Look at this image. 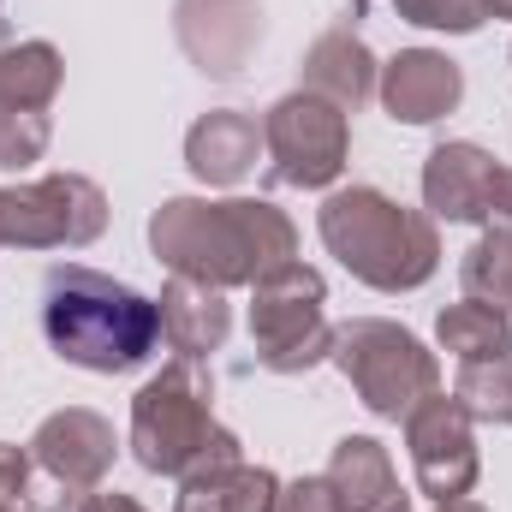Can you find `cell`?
I'll use <instances>...</instances> for the list:
<instances>
[{
	"label": "cell",
	"instance_id": "7c38bea8",
	"mask_svg": "<svg viewBox=\"0 0 512 512\" xmlns=\"http://www.w3.org/2000/svg\"><path fill=\"white\" fill-rule=\"evenodd\" d=\"M501 155L471 143V137H447L423 155V209L447 227H489V203H495V179H501Z\"/></svg>",
	"mask_w": 512,
	"mask_h": 512
},
{
	"label": "cell",
	"instance_id": "d4e9b609",
	"mask_svg": "<svg viewBox=\"0 0 512 512\" xmlns=\"http://www.w3.org/2000/svg\"><path fill=\"white\" fill-rule=\"evenodd\" d=\"M274 512H340V495L328 477H298V483H280Z\"/></svg>",
	"mask_w": 512,
	"mask_h": 512
},
{
	"label": "cell",
	"instance_id": "3957f363",
	"mask_svg": "<svg viewBox=\"0 0 512 512\" xmlns=\"http://www.w3.org/2000/svg\"><path fill=\"white\" fill-rule=\"evenodd\" d=\"M328 256L370 292H417L441 268V227L429 209H405L382 185H340L316 209Z\"/></svg>",
	"mask_w": 512,
	"mask_h": 512
},
{
	"label": "cell",
	"instance_id": "9a60e30c",
	"mask_svg": "<svg viewBox=\"0 0 512 512\" xmlns=\"http://www.w3.org/2000/svg\"><path fill=\"white\" fill-rule=\"evenodd\" d=\"M256 155H262V120L245 108H209L185 131V167H191V179H203L215 191L245 185Z\"/></svg>",
	"mask_w": 512,
	"mask_h": 512
},
{
	"label": "cell",
	"instance_id": "ac0fdd59",
	"mask_svg": "<svg viewBox=\"0 0 512 512\" xmlns=\"http://www.w3.org/2000/svg\"><path fill=\"white\" fill-rule=\"evenodd\" d=\"M280 501V477L268 465H227V471H209V477H191L179 483L173 512H274Z\"/></svg>",
	"mask_w": 512,
	"mask_h": 512
},
{
	"label": "cell",
	"instance_id": "2e32d148",
	"mask_svg": "<svg viewBox=\"0 0 512 512\" xmlns=\"http://www.w3.org/2000/svg\"><path fill=\"white\" fill-rule=\"evenodd\" d=\"M155 310H161V340H167L179 358H191V364L215 358V352L227 346V334H233V304H227V292H221V286H203V280H185V274H173V280L161 286Z\"/></svg>",
	"mask_w": 512,
	"mask_h": 512
},
{
	"label": "cell",
	"instance_id": "5bb4252c",
	"mask_svg": "<svg viewBox=\"0 0 512 512\" xmlns=\"http://www.w3.org/2000/svg\"><path fill=\"white\" fill-rule=\"evenodd\" d=\"M376 78H382V60L370 54V42L352 24L322 30L298 60V90L334 102L340 114H358L364 102H376Z\"/></svg>",
	"mask_w": 512,
	"mask_h": 512
},
{
	"label": "cell",
	"instance_id": "e0dca14e",
	"mask_svg": "<svg viewBox=\"0 0 512 512\" xmlns=\"http://www.w3.org/2000/svg\"><path fill=\"white\" fill-rule=\"evenodd\" d=\"M322 477L334 483L340 512H411V489L399 483L393 453L376 435H340Z\"/></svg>",
	"mask_w": 512,
	"mask_h": 512
},
{
	"label": "cell",
	"instance_id": "8fae6325",
	"mask_svg": "<svg viewBox=\"0 0 512 512\" xmlns=\"http://www.w3.org/2000/svg\"><path fill=\"white\" fill-rule=\"evenodd\" d=\"M173 36L179 54L203 78H239L268 36L262 0H173Z\"/></svg>",
	"mask_w": 512,
	"mask_h": 512
},
{
	"label": "cell",
	"instance_id": "f1b7e54d",
	"mask_svg": "<svg viewBox=\"0 0 512 512\" xmlns=\"http://www.w3.org/2000/svg\"><path fill=\"white\" fill-rule=\"evenodd\" d=\"M435 512H489V507H483L477 495H459V501H441V507H435Z\"/></svg>",
	"mask_w": 512,
	"mask_h": 512
},
{
	"label": "cell",
	"instance_id": "9c48e42d",
	"mask_svg": "<svg viewBox=\"0 0 512 512\" xmlns=\"http://www.w3.org/2000/svg\"><path fill=\"white\" fill-rule=\"evenodd\" d=\"M120 459V435L102 411L90 405H66V411H48L30 435V465L36 477L48 483V501L42 507L66 512V507H84V495H96L108 483Z\"/></svg>",
	"mask_w": 512,
	"mask_h": 512
},
{
	"label": "cell",
	"instance_id": "ffe728a7",
	"mask_svg": "<svg viewBox=\"0 0 512 512\" xmlns=\"http://www.w3.org/2000/svg\"><path fill=\"white\" fill-rule=\"evenodd\" d=\"M435 340L459 364H483V358L512 352V316L495 310V304H483V298H459V304H447L435 316Z\"/></svg>",
	"mask_w": 512,
	"mask_h": 512
},
{
	"label": "cell",
	"instance_id": "30bf717a",
	"mask_svg": "<svg viewBox=\"0 0 512 512\" xmlns=\"http://www.w3.org/2000/svg\"><path fill=\"white\" fill-rule=\"evenodd\" d=\"M405 453H411V471H417V495H429L435 507L471 495L477 477H483L477 417L453 393H441V387L411 405V417H405Z\"/></svg>",
	"mask_w": 512,
	"mask_h": 512
},
{
	"label": "cell",
	"instance_id": "44dd1931",
	"mask_svg": "<svg viewBox=\"0 0 512 512\" xmlns=\"http://www.w3.org/2000/svg\"><path fill=\"white\" fill-rule=\"evenodd\" d=\"M459 280H465V298H483L512 316V227H483V239L459 262Z\"/></svg>",
	"mask_w": 512,
	"mask_h": 512
},
{
	"label": "cell",
	"instance_id": "d6986e66",
	"mask_svg": "<svg viewBox=\"0 0 512 512\" xmlns=\"http://www.w3.org/2000/svg\"><path fill=\"white\" fill-rule=\"evenodd\" d=\"M66 84V60L54 42L30 36V42H12L0 48V108H30V114H48L54 96Z\"/></svg>",
	"mask_w": 512,
	"mask_h": 512
},
{
	"label": "cell",
	"instance_id": "52a82bcc",
	"mask_svg": "<svg viewBox=\"0 0 512 512\" xmlns=\"http://www.w3.org/2000/svg\"><path fill=\"white\" fill-rule=\"evenodd\" d=\"M108 233V191L90 173H42L0 191L6 251H84Z\"/></svg>",
	"mask_w": 512,
	"mask_h": 512
},
{
	"label": "cell",
	"instance_id": "f546056e",
	"mask_svg": "<svg viewBox=\"0 0 512 512\" xmlns=\"http://www.w3.org/2000/svg\"><path fill=\"white\" fill-rule=\"evenodd\" d=\"M489 18H512V0H489Z\"/></svg>",
	"mask_w": 512,
	"mask_h": 512
},
{
	"label": "cell",
	"instance_id": "4fadbf2b",
	"mask_svg": "<svg viewBox=\"0 0 512 512\" xmlns=\"http://www.w3.org/2000/svg\"><path fill=\"white\" fill-rule=\"evenodd\" d=\"M376 102L393 126H441L465 102V66L441 48H399L376 78Z\"/></svg>",
	"mask_w": 512,
	"mask_h": 512
},
{
	"label": "cell",
	"instance_id": "603a6c76",
	"mask_svg": "<svg viewBox=\"0 0 512 512\" xmlns=\"http://www.w3.org/2000/svg\"><path fill=\"white\" fill-rule=\"evenodd\" d=\"M54 143V120L48 114H30V108H0V167L24 173L48 155Z\"/></svg>",
	"mask_w": 512,
	"mask_h": 512
},
{
	"label": "cell",
	"instance_id": "6da1fadb",
	"mask_svg": "<svg viewBox=\"0 0 512 512\" xmlns=\"http://www.w3.org/2000/svg\"><path fill=\"white\" fill-rule=\"evenodd\" d=\"M149 251L167 274L233 292L298 262V227L268 197H167L149 215Z\"/></svg>",
	"mask_w": 512,
	"mask_h": 512
},
{
	"label": "cell",
	"instance_id": "83f0119b",
	"mask_svg": "<svg viewBox=\"0 0 512 512\" xmlns=\"http://www.w3.org/2000/svg\"><path fill=\"white\" fill-rule=\"evenodd\" d=\"M489 227H512V167L495 179V203H489Z\"/></svg>",
	"mask_w": 512,
	"mask_h": 512
},
{
	"label": "cell",
	"instance_id": "277c9868",
	"mask_svg": "<svg viewBox=\"0 0 512 512\" xmlns=\"http://www.w3.org/2000/svg\"><path fill=\"white\" fill-rule=\"evenodd\" d=\"M126 447L149 477H173V483H191L245 459V441L215 417V376L191 358L161 364L137 387Z\"/></svg>",
	"mask_w": 512,
	"mask_h": 512
},
{
	"label": "cell",
	"instance_id": "7a4b0ae2",
	"mask_svg": "<svg viewBox=\"0 0 512 512\" xmlns=\"http://www.w3.org/2000/svg\"><path fill=\"white\" fill-rule=\"evenodd\" d=\"M42 340L60 364L90 376H131L161 346V310L137 286L84 268L54 262L42 280Z\"/></svg>",
	"mask_w": 512,
	"mask_h": 512
},
{
	"label": "cell",
	"instance_id": "4dcf8cb0",
	"mask_svg": "<svg viewBox=\"0 0 512 512\" xmlns=\"http://www.w3.org/2000/svg\"><path fill=\"white\" fill-rule=\"evenodd\" d=\"M0 512H30V507H0Z\"/></svg>",
	"mask_w": 512,
	"mask_h": 512
},
{
	"label": "cell",
	"instance_id": "4316f807",
	"mask_svg": "<svg viewBox=\"0 0 512 512\" xmlns=\"http://www.w3.org/2000/svg\"><path fill=\"white\" fill-rule=\"evenodd\" d=\"M78 512H149V507L137 495H120V489H96V495H84Z\"/></svg>",
	"mask_w": 512,
	"mask_h": 512
},
{
	"label": "cell",
	"instance_id": "cb8c5ba5",
	"mask_svg": "<svg viewBox=\"0 0 512 512\" xmlns=\"http://www.w3.org/2000/svg\"><path fill=\"white\" fill-rule=\"evenodd\" d=\"M393 12L417 30H447V36H477L489 24V0H393Z\"/></svg>",
	"mask_w": 512,
	"mask_h": 512
},
{
	"label": "cell",
	"instance_id": "8992f818",
	"mask_svg": "<svg viewBox=\"0 0 512 512\" xmlns=\"http://www.w3.org/2000/svg\"><path fill=\"white\" fill-rule=\"evenodd\" d=\"M328 280L310 262H286L251 286V352L268 376H304L328 364L334 322H328Z\"/></svg>",
	"mask_w": 512,
	"mask_h": 512
},
{
	"label": "cell",
	"instance_id": "ba28073f",
	"mask_svg": "<svg viewBox=\"0 0 512 512\" xmlns=\"http://www.w3.org/2000/svg\"><path fill=\"white\" fill-rule=\"evenodd\" d=\"M262 155H268L274 185L334 191L352 161V114H340L334 102L310 90H292L262 114Z\"/></svg>",
	"mask_w": 512,
	"mask_h": 512
},
{
	"label": "cell",
	"instance_id": "5b68a950",
	"mask_svg": "<svg viewBox=\"0 0 512 512\" xmlns=\"http://www.w3.org/2000/svg\"><path fill=\"white\" fill-rule=\"evenodd\" d=\"M328 364L352 382V393L364 399V411L387 417V423H405L411 405L441 387L435 352L411 328H399L387 316H352V322H340Z\"/></svg>",
	"mask_w": 512,
	"mask_h": 512
},
{
	"label": "cell",
	"instance_id": "7402d4cb",
	"mask_svg": "<svg viewBox=\"0 0 512 512\" xmlns=\"http://www.w3.org/2000/svg\"><path fill=\"white\" fill-rule=\"evenodd\" d=\"M453 399H459L477 423L512 429V352H501V358H483V364H459Z\"/></svg>",
	"mask_w": 512,
	"mask_h": 512
},
{
	"label": "cell",
	"instance_id": "484cf974",
	"mask_svg": "<svg viewBox=\"0 0 512 512\" xmlns=\"http://www.w3.org/2000/svg\"><path fill=\"white\" fill-rule=\"evenodd\" d=\"M30 477H36L30 447L0 441V507H30V501H24V495H30Z\"/></svg>",
	"mask_w": 512,
	"mask_h": 512
}]
</instances>
